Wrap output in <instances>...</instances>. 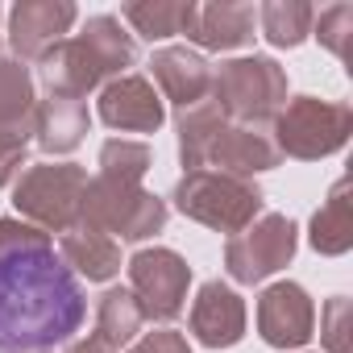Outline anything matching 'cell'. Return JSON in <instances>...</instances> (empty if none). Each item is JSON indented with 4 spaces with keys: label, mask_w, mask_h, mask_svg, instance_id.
Segmentation results:
<instances>
[{
    "label": "cell",
    "mask_w": 353,
    "mask_h": 353,
    "mask_svg": "<svg viewBox=\"0 0 353 353\" xmlns=\"http://www.w3.org/2000/svg\"><path fill=\"white\" fill-rule=\"evenodd\" d=\"M88 299L50 233L0 216V353H46L79 332Z\"/></svg>",
    "instance_id": "6da1fadb"
},
{
    "label": "cell",
    "mask_w": 353,
    "mask_h": 353,
    "mask_svg": "<svg viewBox=\"0 0 353 353\" xmlns=\"http://www.w3.org/2000/svg\"><path fill=\"white\" fill-rule=\"evenodd\" d=\"M133 63H137V42L121 30L117 17L100 13L88 17V26L75 38H63L42 59V83L50 96L83 100L104 79H121V71Z\"/></svg>",
    "instance_id": "7a4b0ae2"
},
{
    "label": "cell",
    "mask_w": 353,
    "mask_h": 353,
    "mask_svg": "<svg viewBox=\"0 0 353 353\" xmlns=\"http://www.w3.org/2000/svg\"><path fill=\"white\" fill-rule=\"evenodd\" d=\"M79 225L100 229L108 237L117 233L121 241H145V237L162 233V225H166V200L150 196L133 179L96 174V179H88V188H83Z\"/></svg>",
    "instance_id": "3957f363"
},
{
    "label": "cell",
    "mask_w": 353,
    "mask_h": 353,
    "mask_svg": "<svg viewBox=\"0 0 353 353\" xmlns=\"http://www.w3.org/2000/svg\"><path fill=\"white\" fill-rule=\"evenodd\" d=\"M174 208L216 233H241L262 212V188L254 179H233L221 170H188L174 183Z\"/></svg>",
    "instance_id": "277c9868"
},
{
    "label": "cell",
    "mask_w": 353,
    "mask_h": 353,
    "mask_svg": "<svg viewBox=\"0 0 353 353\" xmlns=\"http://www.w3.org/2000/svg\"><path fill=\"white\" fill-rule=\"evenodd\" d=\"M88 188V170L75 162H34L21 170L13 188V208L26 225L42 233H67L79 225V204Z\"/></svg>",
    "instance_id": "5b68a950"
},
{
    "label": "cell",
    "mask_w": 353,
    "mask_h": 353,
    "mask_svg": "<svg viewBox=\"0 0 353 353\" xmlns=\"http://www.w3.org/2000/svg\"><path fill=\"white\" fill-rule=\"evenodd\" d=\"M212 100L237 125H262L287 104V71L266 54L229 59L212 71Z\"/></svg>",
    "instance_id": "8992f818"
},
{
    "label": "cell",
    "mask_w": 353,
    "mask_h": 353,
    "mask_svg": "<svg viewBox=\"0 0 353 353\" xmlns=\"http://www.w3.org/2000/svg\"><path fill=\"white\" fill-rule=\"evenodd\" d=\"M353 133V108L349 104H332V100H316V96H295L279 108L274 117V145L287 158L299 162H316L336 154Z\"/></svg>",
    "instance_id": "52a82bcc"
},
{
    "label": "cell",
    "mask_w": 353,
    "mask_h": 353,
    "mask_svg": "<svg viewBox=\"0 0 353 353\" xmlns=\"http://www.w3.org/2000/svg\"><path fill=\"white\" fill-rule=\"evenodd\" d=\"M295 245H299L295 221L283 216V212H266L250 229H241V233L229 237V245H225V270H229L233 283L254 287V283L279 274L295 258Z\"/></svg>",
    "instance_id": "ba28073f"
},
{
    "label": "cell",
    "mask_w": 353,
    "mask_h": 353,
    "mask_svg": "<svg viewBox=\"0 0 353 353\" xmlns=\"http://www.w3.org/2000/svg\"><path fill=\"white\" fill-rule=\"evenodd\" d=\"M188 287H192V266L174 250L154 245L129 258V295L137 299L145 320H162V324L174 320L183 312Z\"/></svg>",
    "instance_id": "9c48e42d"
},
{
    "label": "cell",
    "mask_w": 353,
    "mask_h": 353,
    "mask_svg": "<svg viewBox=\"0 0 353 353\" xmlns=\"http://www.w3.org/2000/svg\"><path fill=\"white\" fill-rule=\"evenodd\" d=\"M75 17L79 9L71 0H21L9 13V42L21 59L42 63L63 42V34L75 26Z\"/></svg>",
    "instance_id": "30bf717a"
},
{
    "label": "cell",
    "mask_w": 353,
    "mask_h": 353,
    "mask_svg": "<svg viewBox=\"0 0 353 353\" xmlns=\"http://www.w3.org/2000/svg\"><path fill=\"white\" fill-rule=\"evenodd\" d=\"M316 307L299 283H274L258 295V332L274 349H299L312 341Z\"/></svg>",
    "instance_id": "8fae6325"
},
{
    "label": "cell",
    "mask_w": 353,
    "mask_h": 353,
    "mask_svg": "<svg viewBox=\"0 0 353 353\" xmlns=\"http://www.w3.org/2000/svg\"><path fill=\"white\" fill-rule=\"evenodd\" d=\"M100 121L121 133H154L166 121V108L150 79L121 75V79H108L100 92Z\"/></svg>",
    "instance_id": "7c38bea8"
},
{
    "label": "cell",
    "mask_w": 353,
    "mask_h": 353,
    "mask_svg": "<svg viewBox=\"0 0 353 353\" xmlns=\"http://www.w3.org/2000/svg\"><path fill=\"white\" fill-rule=\"evenodd\" d=\"M192 332L208 349H233L245 336V299L221 279L204 283L192 303Z\"/></svg>",
    "instance_id": "4fadbf2b"
},
{
    "label": "cell",
    "mask_w": 353,
    "mask_h": 353,
    "mask_svg": "<svg viewBox=\"0 0 353 353\" xmlns=\"http://www.w3.org/2000/svg\"><path fill=\"white\" fill-rule=\"evenodd\" d=\"M279 158L283 154L266 125H225L208 150V166H221V174H233V179H250L258 170H270L279 166Z\"/></svg>",
    "instance_id": "5bb4252c"
},
{
    "label": "cell",
    "mask_w": 353,
    "mask_h": 353,
    "mask_svg": "<svg viewBox=\"0 0 353 353\" xmlns=\"http://www.w3.org/2000/svg\"><path fill=\"white\" fill-rule=\"evenodd\" d=\"M150 71H154V83L162 88V96L174 104V108H192L200 100H208L212 92V67L204 54L188 50V46H162L154 50L150 59Z\"/></svg>",
    "instance_id": "9a60e30c"
},
{
    "label": "cell",
    "mask_w": 353,
    "mask_h": 353,
    "mask_svg": "<svg viewBox=\"0 0 353 353\" xmlns=\"http://www.w3.org/2000/svg\"><path fill=\"white\" fill-rule=\"evenodd\" d=\"M196 46L204 50H237L254 42V5H196L192 0V17L183 30Z\"/></svg>",
    "instance_id": "2e32d148"
},
{
    "label": "cell",
    "mask_w": 353,
    "mask_h": 353,
    "mask_svg": "<svg viewBox=\"0 0 353 353\" xmlns=\"http://www.w3.org/2000/svg\"><path fill=\"white\" fill-rule=\"evenodd\" d=\"M88 104L71 100V96H46L34 108V141L46 154H71L83 137H88Z\"/></svg>",
    "instance_id": "e0dca14e"
},
{
    "label": "cell",
    "mask_w": 353,
    "mask_h": 353,
    "mask_svg": "<svg viewBox=\"0 0 353 353\" xmlns=\"http://www.w3.org/2000/svg\"><path fill=\"white\" fill-rule=\"evenodd\" d=\"M59 258L67 262L71 274H83L88 283H108L121 270L117 237H108L100 229H88V225H75L59 237Z\"/></svg>",
    "instance_id": "ac0fdd59"
},
{
    "label": "cell",
    "mask_w": 353,
    "mask_h": 353,
    "mask_svg": "<svg viewBox=\"0 0 353 353\" xmlns=\"http://www.w3.org/2000/svg\"><path fill=\"white\" fill-rule=\"evenodd\" d=\"M307 241L316 254L324 258H341L353 250V200H349V174L328 188V200L316 208L312 216V229H307Z\"/></svg>",
    "instance_id": "d6986e66"
},
{
    "label": "cell",
    "mask_w": 353,
    "mask_h": 353,
    "mask_svg": "<svg viewBox=\"0 0 353 353\" xmlns=\"http://www.w3.org/2000/svg\"><path fill=\"white\" fill-rule=\"evenodd\" d=\"M229 125V117L221 112V104L208 96L192 108H183L179 117H174V129H179V162L188 170H204L208 166V150L216 141V133Z\"/></svg>",
    "instance_id": "ffe728a7"
},
{
    "label": "cell",
    "mask_w": 353,
    "mask_h": 353,
    "mask_svg": "<svg viewBox=\"0 0 353 353\" xmlns=\"http://www.w3.org/2000/svg\"><path fill=\"white\" fill-rule=\"evenodd\" d=\"M121 17L141 38L158 42V38H174L188 30L192 0H129V5H121Z\"/></svg>",
    "instance_id": "44dd1931"
},
{
    "label": "cell",
    "mask_w": 353,
    "mask_h": 353,
    "mask_svg": "<svg viewBox=\"0 0 353 353\" xmlns=\"http://www.w3.org/2000/svg\"><path fill=\"white\" fill-rule=\"evenodd\" d=\"M34 79L17 59L0 54V129H34Z\"/></svg>",
    "instance_id": "7402d4cb"
},
{
    "label": "cell",
    "mask_w": 353,
    "mask_h": 353,
    "mask_svg": "<svg viewBox=\"0 0 353 353\" xmlns=\"http://www.w3.org/2000/svg\"><path fill=\"white\" fill-rule=\"evenodd\" d=\"M258 21H262V38L270 46H299L307 34H312V21H316V9L307 0H266L258 9Z\"/></svg>",
    "instance_id": "603a6c76"
},
{
    "label": "cell",
    "mask_w": 353,
    "mask_h": 353,
    "mask_svg": "<svg viewBox=\"0 0 353 353\" xmlns=\"http://www.w3.org/2000/svg\"><path fill=\"white\" fill-rule=\"evenodd\" d=\"M141 324H145V316H141L137 299L129 295V287H112V291L100 295V307H96V336H100L104 345H112V349L129 345V341L141 332Z\"/></svg>",
    "instance_id": "cb8c5ba5"
},
{
    "label": "cell",
    "mask_w": 353,
    "mask_h": 353,
    "mask_svg": "<svg viewBox=\"0 0 353 353\" xmlns=\"http://www.w3.org/2000/svg\"><path fill=\"white\" fill-rule=\"evenodd\" d=\"M154 154L145 141H125V137H112L100 145V174H117V179H133L141 183L145 170H150Z\"/></svg>",
    "instance_id": "d4e9b609"
},
{
    "label": "cell",
    "mask_w": 353,
    "mask_h": 353,
    "mask_svg": "<svg viewBox=\"0 0 353 353\" xmlns=\"http://www.w3.org/2000/svg\"><path fill=\"white\" fill-rule=\"evenodd\" d=\"M312 26H316L312 34L320 38V46H324V50H332L336 59H349V38H353V5H332V9H324Z\"/></svg>",
    "instance_id": "484cf974"
},
{
    "label": "cell",
    "mask_w": 353,
    "mask_h": 353,
    "mask_svg": "<svg viewBox=\"0 0 353 353\" xmlns=\"http://www.w3.org/2000/svg\"><path fill=\"white\" fill-rule=\"evenodd\" d=\"M349 324H353V303L345 295H332L320 312V341L328 353H349Z\"/></svg>",
    "instance_id": "4316f807"
},
{
    "label": "cell",
    "mask_w": 353,
    "mask_h": 353,
    "mask_svg": "<svg viewBox=\"0 0 353 353\" xmlns=\"http://www.w3.org/2000/svg\"><path fill=\"white\" fill-rule=\"evenodd\" d=\"M30 133L34 129H0V188H9L17 179V170L26 166Z\"/></svg>",
    "instance_id": "83f0119b"
},
{
    "label": "cell",
    "mask_w": 353,
    "mask_h": 353,
    "mask_svg": "<svg viewBox=\"0 0 353 353\" xmlns=\"http://www.w3.org/2000/svg\"><path fill=\"white\" fill-rule=\"evenodd\" d=\"M129 353H192V345H188V336H183V332L158 328V332H145Z\"/></svg>",
    "instance_id": "f1b7e54d"
},
{
    "label": "cell",
    "mask_w": 353,
    "mask_h": 353,
    "mask_svg": "<svg viewBox=\"0 0 353 353\" xmlns=\"http://www.w3.org/2000/svg\"><path fill=\"white\" fill-rule=\"evenodd\" d=\"M67 353H117V349H112V345H104V341L92 332V336H83V341H71V349H67Z\"/></svg>",
    "instance_id": "f546056e"
}]
</instances>
